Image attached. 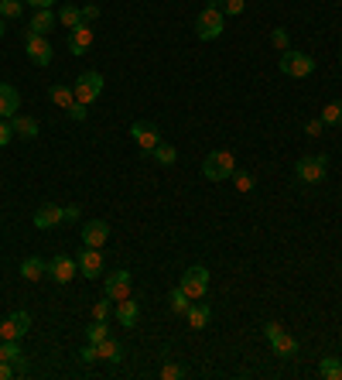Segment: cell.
Listing matches in <instances>:
<instances>
[{
  "label": "cell",
  "mask_w": 342,
  "mask_h": 380,
  "mask_svg": "<svg viewBox=\"0 0 342 380\" xmlns=\"http://www.w3.org/2000/svg\"><path fill=\"white\" fill-rule=\"evenodd\" d=\"M223 31H226V14L219 10V0H212V3H205V7L199 10V17H195V34H199V41H216Z\"/></svg>",
  "instance_id": "6da1fadb"
},
{
  "label": "cell",
  "mask_w": 342,
  "mask_h": 380,
  "mask_svg": "<svg viewBox=\"0 0 342 380\" xmlns=\"http://www.w3.org/2000/svg\"><path fill=\"white\" fill-rule=\"evenodd\" d=\"M233 172H237L233 151H212V154L202 161V175H205L209 182H226V179H233Z\"/></svg>",
  "instance_id": "7a4b0ae2"
},
{
  "label": "cell",
  "mask_w": 342,
  "mask_h": 380,
  "mask_svg": "<svg viewBox=\"0 0 342 380\" xmlns=\"http://www.w3.org/2000/svg\"><path fill=\"white\" fill-rule=\"evenodd\" d=\"M325 175H329V154H312L294 165V179L305 186H319V182H325Z\"/></svg>",
  "instance_id": "3957f363"
},
{
  "label": "cell",
  "mask_w": 342,
  "mask_h": 380,
  "mask_svg": "<svg viewBox=\"0 0 342 380\" xmlns=\"http://www.w3.org/2000/svg\"><path fill=\"white\" fill-rule=\"evenodd\" d=\"M263 336H267L274 357H281V360H294V357H298V339H294L291 332H284L277 322H267V326H263Z\"/></svg>",
  "instance_id": "277c9868"
},
{
  "label": "cell",
  "mask_w": 342,
  "mask_h": 380,
  "mask_svg": "<svg viewBox=\"0 0 342 380\" xmlns=\"http://www.w3.org/2000/svg\"><path fill=\"white\" fill-rule=\"evenodd\" d=\"M281 72L291 76V79H305V76L315 72V59H312L308 52H294V48H288V52H281Z\"/></svg>",
  "instance_id": "5b68a950"
},
{
  "label": "cell",
  "mask_w": 342,
  "mask_h": 380,
  "mask_svg": "<svg viewBox=\"0 0 342 380\" xmlns=\"http://www.w3.org/2000/svg\"><path fill=\"white\" fill-rule=\"evenodd\" d=\"M178 288H181L192 301H202V298L209 294V271H205V268H188V271L181 274Z\"/></svg>",
  "instance_id": "8992f818"
},
{
  "label": "cell",
  "mask_w": 342,
  "mask_h": 380,
  "mask_svg": "<svg viewBox=\"0 0 342 380\" xmlns=\"http://www.w3.org/2000/svg\"><path fill=\"white\" fill-rule=\"evenodd\" d=\"M72 93H76L79 103L92 106V103L99 99V93H103V76H99V72H83V76L72 83Z\"/></svg>",
  "instance_id": "52a82bcc"
},
{
  "label": "cell",
  "mask_w": 342,
  "mask_h": 380,
  "mask_svg": "<svg viewBox=\"0 0 342 380\" xmlns=\"http://www.w3.org/2000/svg\"><path fill=\"white\" fill-rule=\"evenodd\" d=\"M24 48H28V59H31L34 66H41V69H45V66L52 62V55H55L48 34H31V31H28V34H24Z\"/></svg>",
  "instance_id": "ba28073f"
},
{
  "label": "cell",
  "mask_w": 342,
  "mask_h": 380,
  "mask_svg": "<svg viewBox=\"0 0 342 380\" xmlns=\"http://www.w3.org/2000/svg\"><path fill=\"white\" fill-rule=\"evenodd\" d=\"M130 137H134V144H137L141 151H148V154L161 144V130H158L151 120H137V123L130 127Z\"/></svg>",
  "instance_id": "9c48e42d"
},
{
  "label": "cell",
  "mask_w": 342,
  "mask_h": 380,
  "mask_svg": "<svg viewBox=\"0 0 342 380\" xmlns=\"http://www.w3.org/2000/svg\"><path fill=\"white\" fill-rule=\"evenodd\" d=\"M130 285H134V274H130V271H113V274H106V281H103V294H106L110 301L130 298Z\"/></svg>",
  "instance_id": "30bf717a"
},
{
  "label": "cell",
  "mask_w": 342,
  "mask_h": 380,
  "mask_svg": "<svg viewBox=\"0 0 342 380\" xmlns=\"http://www.w3.org/2000/svg\"><path fill=\"white\" fill-rule=\"evenodd\" d=\"M28 329H31V315L28 312H10L3 322H0V339H24L28 336Z\"/></svg>",
  "instance_id": "8fae6325"
},
{
  "label": "cell",
  "mask_w": 342,
  "mask_h": 380,
  "mask_svg": "<svg viewBox=\"0 0 342 380\" xmlns=\"http://www.w3.org/2000/svg\"><path fill=\"white\" fill-rule=\"evenodd\" d=\"M48 274H52L59 285H69V281L79 274V261H72V257L59 254V257H52V261H48Z\"/></svg>",
  "instance_id": "7c38bea8"
},
{
  "label": "cell",
  "mask_w": 342,
  "mask_h": 380,
  "mask_svg": "<svg viewBox=\"0 0 342 380\" xmlns=\"http://www.w3.org/2000/svg\"><path fill=\"white\" fill-rule=\"evenodd\" d=\"M79 274L89 278V281L103 274V250L99 247H83V254H79Z\"/></svg>",
  "instance_id": "4fadbf2b"
},
{
  "label": "cell",
  "mask_w": 342,
  "mask_h": 380,
  "mask_svg": "<svg viewBox=\"0 0 342 380\" xmlns=\"http://www.w3.org/2000/svg\"><path fill=\"white\" fill-rule=\"evenodd\" d=\"M110 240V223L106 219H86L83 223V243L86 247H103Z\"/></svg>",
  "instance_id": "5bb4252c"
},
{
  "label": "cell",
  "mask_w": 342,
  "mask_h": 380,
  "mask_svg": "<svg viewBox=\"0 0 342 380\" xmlns=\"http://www.w3.org/2000/svg\"><path fill=\"white\" fill-rule=\"evenodd\" d=\"M92 38H96V34H92L89 24L72 28V31H69V52H72V55H86V52L92 48Z\"/></svg>",
  "instance_id": "9a60e30c"
},
{
  "label": "cell",
  "mask_w": 342,
  "mask_h": 380,
  "mask_svg": "<svg viewBox=\"0 0 342 380\" xmlns=\"http://www.w3.org/2000/svg\"><path fill=\"white\" fill-rule=\"evenodd\" d=\"M55 24H59V14H55L52 7H41V10H34V14H31L28 31H31V34H48Z\"/></svg>",
  "instance_id": "2e32d148"
},
{
  "label": "cell",
  "mask_w": 342,
  "mask_h": 380,
  "mask_svg": "<svg viewBox=\"0 0 342 380\" xmlns=\"http://www.w3.org/2000/svg\"><path fill=\"white\" fill-rule=\"evenodd\" d=\"M113 312H117V322H120L123 329H134V326H137V315H141L137 301H130V298H120V301H113Z\"/></svg>",
  "instance_id": "e0dca14e"
},
{
  "label": "cell",
  "mask_w": 342,
  "mask_h": 380,
  "mask_svg": "<svg viewBox=\"0 0 342 380\" xmlns=\"http://www.w3.org/2000/svg\"><path fill=\"white\" fill-rule=\"evenodd\" d=\"M21 110V96L10 83H0V120H10Z\"/></svg>",
  "instance_id": "ac0fdd59"
},
{
  "label": "cell",
  "mask_w": 342,
  "mask_h": 380,
  "mask_svg": "<svg viewBox=\"0 0 342 380\" xmlns=\"http://www.w3.org/2000/svg\"><path fill=\"white\" fill-rule=\"evenodd\" d=\"M10 127H14V137H21V141H34V137H38V120H34V117L14 113V117H10Z\"/></svg>",
  "instance_id": "d6986e66"
},
{
  "label": "cell",
  "mask_w": 342,
  "mask_h": 380,
  "mask_svg": "<svg viewBox=\"0 0 342 380\" xmlns=\"http://www.w3.org/2000/svg\"><path fill=\"white\" fill-rule=\"evenodd\" d=\"M59 223H62V206H55V202H48L34 212V230H52Z\"/></svg>",
  "instance_id": "ffe728a7"
},
{
  "label": "cell",
  "mask_w": 342,
  "mask_h": 380,
  "mask_svg": "<svg viewBox=\"0 0 342 380\" xmlns=\"http://www.w3.org/2000/svg\"><path fill=\"white\" fill-rule=\"evenodd\" d=\"M45 274H48V264L41 257H24L21 261V278L24 281H41Z\"/></svg>",
  "instance_id": "44dd1931"
},
{
  "label": "cell",
  "mask_w": 342,
  "mask_h": 380,
  "mask_svg": "<svg viewBox=\"0 0 342 380\" xmlns=\"http://www.w3.org/2000/svg\"><path fill=\"white\" fill-rule=\"evenodd\" d=\"M185 319H188V326H192V329H205V326H209V319H212V312H209V305L192 301V305H188V312H185Z\"/></svg>",
  "instance_id": "7402d4cb"
},
{
  "label": "cell",
  "mask_w": 342,
  "mask_h": 380,
  "mask_svg": "<svg viewBox=\"0 0 342 380\" xmlns=\"http://www.w3.org/2000/svg\"><path fill=\"white\" fill-rule=\"evenodd\" d=\"M96 357L99 360H110V363H120L123 360V346L113 343V339H103V343H96Z\"/></svg>",
  "instance_id": "603a6c76"
},
{
  "label": "cell",
  "mask_w": 342,
  "mask_h": 380,
  "mask_svg": "<svg viewBox=\"0 0 342 380\" xmlns=\"http://www.w3.org/2000/svg\"><path fill=\"white\" fill-rule=\"evenodd\" d=\"M59 24L62 28H79L83 24V7H72V3H62V10H59Z\"/></svg>",
  "instance_id": "cb8c5ba5"
},
{
  "label": "cell",
  "mask_w": 342,
  "mask_h": 380,
  "mask_svg": "<svg viewBox=\"0 0 342 380\" xmlns=\"http://www.w3.org/2000/svg\"><path fill=\"white\" fill-rule=\"evenodd\" d=\"M319 377H325V380H342V360H339V357H325V360L319 363Z\"/></svg>",
  "instance_id": "d4e9b609"
},
{
  "label": "cell",
  "mask_w": 342,
  "mask_h": 380,
  "mask_svg": "<svg viewBox=\"0 0 342 380\" xmlns=\"http://www.w3.org/2000/svg\"><path fill=\"white\" fill-rule=\"evenodd\" d=\"M48 96H52V103H55V106H62V110H69V106L76 103L72 86H52V90H48Z\"/></svg>",
  "instance_id": "484cf974"
},
{
  "label": "cell",
  "mask_w": 342,
  "mask_h": 380,
  "mask_svg": "<svg viewBox=\"0 0 342 380\" xmlns=\"http://www.w3.org/2000/svg\"><path fill=\"white\" fill-rule=\"evenodd\" d=\"M151 154H154V161H158V165H165V168H171V165L178 161V151L171 148L168 141H161V144H158V148H154Z\"/></svg>",
  "instance_id": "4316f807"
},
{
  "label": "cell",
  "mask_w": 342,
  "mask_h": 380,
  "mask_svg": "<svg viewBox=\"0 0 342 380\" xmlns=\"http://www.w3.org/2000/svg\"><path fill=\"white\" fill-rule=\"evenodd\" d=\"M21 357H24V353H21L17 339H3V343H0V360H3V363H10V367H14Z\"/></svg>",
  "instance_id": "83f0119b"
},
{
  "label": "cell",
  "mask_w": 342,
  "mask_h": 380,
  "mask_svg": "<svg viewBox=\"0 0 342 380\" xmlns=\"http://www.w3.org/2000/svg\"><path fill=\"white\" fill-rule=\"evenodd\" d=\"M86 339H89L92 346H96V343H103V339H110V326H106V322H96V319H92V326L86 329Z\"/></svg>",
  "instance_id": "f1b7e54d"
},
{
  "label": "cell",
  "mask_w": 342,
  "mask_h": 380,
  "mask_svg": "<svg viewBox=\"0 0 342 380\" xmlns=\"http://www.w3.org/2000/svg\"><path fill=\"white\" fill-rule=\"evenodd\" d=\"M168 305H171V312L185 315V312H188V305H192V298H188L181 288H174V291H171V298H168Z\"/></svg>",
  "instance_id": "f546056e"
},
{
  "label": "cell",
  "mask_w": 342,
  "mask_h": 380,
  "mask_svg": "<svg viewBox=\"0 0 342 380\" xmlns=\"http://www.w3.org/2000/svg\"><path fill=\"white\" fill-rule=\"evenodd\" d=\"M21 10H24V0H0V17H3V21L21 17Z\"/></svg>",
  "instance_id": "4dcf8cb0"
},
{
  "label": "cell",
  "mask_w": 342,
  "mask_h": 380,
  "mask_svg": "<svg viewBox=\"0 0 342 380\" xmlns=\"http://www.w3.org/2000/svg\"><path fill=\"white\" fill-rule=\"evenodd\" d=\"M110 315H113V301H110V298L103 294V298H99V301L92 305V319H96V322H106Z\"/></svg>",
  "instance_id": "1f68e13d"
},
{
  "label": "cell",
  "mask_w": 342,
  "mask_h": 380,
  "mask_svg": "<svg viewBox=\"0 0 342 380\" xmlns=\"http://www.w3.org/2000/svg\"><path fill=\"white\" fill-rule=\"evenodd\" d=\"M322 120H325V127H329V123H342V99L329 103V106L322 110Z\"/></svg>",
  "instance_id": "d6a6232c"
},
{
  "label": "cell",
  "mask_w": 342,
  "mask_h": 380,
  "mask_svg": "<svg viewBox=\"0 0 342 380\" xmlns=\"http://www.w3.org/2000/svg\"><path fill=\"white\" fill-rule=\"evenodd\" d=\"M219 10L230 14V17H240V14L247 10V3H243V0H219Z\"/></svg>",
  "instance_id": "836d02e7"
},
{
  "label": "cell",
  "mask_w": 342,
  "mask_h": 380,
  "mask_svg": "<svg viewBox=\"0 0 342 380\" xmlns=\"http://www.w3.org/2000/svg\"><path fill=\"white\" fill-rule=\"evenodd\" d=\"M233 182H237L240 192H254V175H250V172H240V168H237V172H233Z\"/></svg>",
  "instance_id": "e575fe53"
},
{
  "label": "cell",
  "mask_w": 342,
  "mask_h": 380,
  "mask_svg": "<svg viewBox=\"0 0 342 380\" xmlns=\"http://www.w3.org/2000/svg\"><path fill=\"white\" fill-rule=\"evenodd\" d=\"M270 41H274V48H277V52H288V45H291V38H288V31H284V28H274V31H270Z\"/></svg>",
  "instance_id": "d590c367"
},
{
  "label": "cell",
  "mask_w": 342,
  "mask_h": 380,
  "mask_svg": "<svg viewBox=\"0 0 342 380\" xmlns=\"http://www.w3.org/2000/svg\"><path fill=\"white\" fill-rule=\"evenodd\" d=\"M161 377H165V380H181V377H185V367H178V363H165V367H161Z\"/></svg>",
  "instance_id": "8d00e7d4"
},
{
  "label": "cell",
  "mask_w": 342,
  "mask_h": 380,
  "mask_svg": "<svg viewBox=\"0 0 342 380\" xmlns=\"http://www.w3.org/2000/svg\"><path fill=\"white\" fill-rule=\"evenodd\" d=\"M322 130H325V120H322V117H315V120L305 123V134H308V137H322Z\"/></svg>",
  "instance_id": "74e56055"
},
{
  "label": "cell",
  "mask_w": 342,
  "mask_h": 380,
  "mask_svg": "<svg viewBox=\"0 0 342 380\" xmlns=\"http://www.w3.org/2000/svg\"><path fill=\"white\" fill-rule=\"evenodd\" d=\"M14 141V127H10V120H0V148H7Z\"/></svg>",
  "instance_id": "f35d334b"
},
{
  "label": "cell",
  "mask_w": 342,
  "mask_h": 380,
  "mask_svg": "<svg viewBox=\"0 0 342 380\" xmlns=\"http://www.w3.org/2000/svg\"><path fill=\"white\" fill-rule=\"evenodd\" d=\"M83 212H79V206H62V223H76Z\"/></svg>",
  "instance_id": "ab89813d"
},
{
  "label": "cell",
  "mask_w": 342,
  "mask_h": 380,
  "mask_svg": "<svg viewBox=\"0 0 342 380\" xmlns=\"http://www.w3.org/2000/svg\"><path fill=\"white\" fill-rule=\"evenodd\" d=\"M86 113H89V106H86V103H79V99L69 106V117H72V120H86Z\"/></svg>",
  "instance_id": "60d3db41"
},
{
  "label": "cell",
  "mask_w": 342,
  "mask_h": 380,
  "mask_svg": "<svg viewBox=\"0 0 342 380\" xmlns=\"http://www.w3.org/2000/svg\"><path fill=\"white\" fill-rule=\"evenodd\" d=\"M96 17H99V7H96V3H86V7H83V24L96 21Z\"/></svg>",
  "instance_id": "b9f144b4"
},
{
  "label": "cell",
  "mask_w": 342,
  "mask_h": 380,
  "mask_svg": "<svg viewBox=\"0 0 342 380\" xmlns=\"http://www.w3.org/2000/svg\"><path fill=\"white\" fill-rule=\"evenodd\" d=\"M79 360H83V363H96V360H99V357H96V346H92V343H89L83 353H79Z\"/></svg>",
  "instance_id": "7bdbcfd3"
},
{
  "label": "cell",
  "mask_w": 342,
  "mask_h": 380,
  "mask_svg": "<svg viewBox=\"0 0 342 380\" xmlns=\"http://www.w3.org/2000/svg\"><path fill=\"white\" fill-rule=\"evenodd\" d=\"M14 377V367H10V363H3V360H0V380H10Z\"/></svg>",
  "instance_id": "ee69618b"
},
{
  "label": "cell",
  "mask_w": 342,
  "mask_h": 380,
  "mask_svg": "<svg viewBox=\"0 0 342 380\" xmlns=\"http://www.w3.org/2000/svg\"><path fill=\"white\" fill-rule=\"evenodd\" d=\"M24 3H31L34 10H41V7H55V0H24Z\"/></svg>",
  "instance_id": "f6af8a7d"
},
{
  "label": "cell",
  "mask_w": 342,
  "mask_h": 380,
  "mask_svg": "<svg viewBox=\"0 0 342 380\" xmlns=\"http://www.w3.org/2000/svg\"><path fill=\"white\" fill-rule=\"evenodd\" d=\"M14 374H21V377H24V374H28V360H24V357H21V360H17V363H14Z\"/></svg>",
  "instance_id": "bcb514c9"
},
{
  "label": "cell",
  "mask_w": 342,
  "mask_h": 380,
  "mask_svg": "<svg viewBox=\"0 0 342 380\" xmlns=\"http://www.w3.org/2000/svg\"><path fill=\"white\" fill-rule=\"evenodd\" d=\"M3 24H7V21H3V17H0V38H3Z\"/></svg>",
  "instance_id": "7dc6e473"
}]
</instances>
